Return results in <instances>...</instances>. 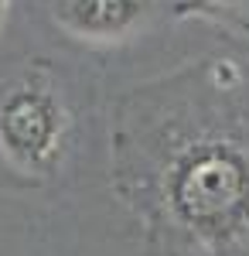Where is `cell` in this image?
Instances as JSON below:
<instances>
[{
	"label": "cell",
	"mask_w": 249,
	"mask_h": 256,
	"mask_svg": "<svg viewBox=\"0 0 249 256\" xmlns=\"http://www.w3.org/2000/svg\"><path fill=\"white\" fill-rule=\"evenodd\" d=\"M113 188L164 256H249V62L218 55L134 89Z\"/></svg>",
	"instance_id": "6da1fadb"
},
{
	"label": "cell",
	"mask_w": 249,
	"mask_h": 256,
	"mask_svg": "<svg viewBox=\"0 0 249 256\" xmlns=\"http://www.w3.org/2000/svg\"><path fill=\"white\" fill-rule=\"evenodd\" d=\"M76 113L48 62H24L0 76V164L24 184H44L65 168Z\"/></svg>",
	"instance_id": "7a4b0ae2"
},
{
	"label": "cell",
	"mask_w": 249,
	"mask_h": 256,
	"mask_svg": "<svg viewBox=\"0 0 249 256\" xmlns=\"http://www.w3.org/2000/svg\"><path fill=\"white\" fill-rule=\"evenodd\" d=\"M160 0H52V14L65 34L96 44H116L140 34Z\"/></svg>",
	"instance_id": "3957f363"
},
{
	"label": "cell",
	"mask_w": 249,
	"mask_h": 256,
	"mask_svg": "<svg viewBox=\"0 0 249 256\" xmlns=\"http://www.w3.org/2000/svg\"><path fill=\"white\" fill-rule=\"evenodd\" d=\"M178 7V14L181 18H222V14H239V10H246L249 0H178L174 4Z\"/></svg>",
	"instance_id": "277c9868"
},
{
	"label": "cell",
	"mask_w": 249,
	"mask_h": 256,
	"mask_svg": "<svg viewBox=\"0 0 249 256\" xmlns=\"http://www.w3.org/2000/svg\"><path fill=\"white\" fill-rule=\"evenodd\" d=\"M7 7H10V0H0V20H4V14H7Z\"/></svg>",
	"instance_id": "5b68a950"
}]
</instances>
